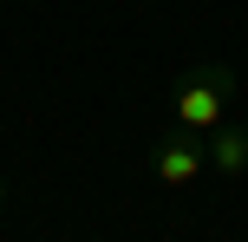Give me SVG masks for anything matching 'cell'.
Here are the masks:
<instances>
[{"label": "cell", "instance_id": "3", "mask_svg": "<svg viewBox=\"0 0 248 242\" xmlns=\"http://www.w3.org/2000/svg\"><path fill=\"white\" fill-rule=\"evenodd\" d=\"M202 144H209V170H216V177H229V183L248 177V125L229 118V125H216Z\"/></svg>", "mask_w": 248, "mask_h": 242}, {"label": "cell", "instance_id": "2", "mask_svg": "<svg viewBox=\"0 0 248 242\" xmlns=\"http://www.w3.org/2000/svg\"><path fill=\"white\" fill-rule=\"evenodd\" d=\"M202 170H209V144H202L196 131H183V125H163L157 144H150V177H157L163 190H189Z\"/></svg>", "mask_w": 248, "mask_h": 242}, {"label": "cell", "instance_id": "4", "mask_svg": "<svg viewBox=\"0 0 248 242\" xmlns=\"http://www.w3.org/2000/svg\"><path fill=\"white\" fill-rule=\"evenodd\" d=\"M0 203H7V177H0Z\"/></svg>", "mask_w": 248, "mask_h": 242}, {"label": "cell", "instance_id": "1", "mask_svg": "<svg viewBox=\"0 0 248 242\" xmlns=\"http://www.w3.org/2000/svg\"><path fill=\"white\" fill-rule=\"evenodd\" d=\"M235 118V72H229L222 59H209V65H196V72L176 85V98H170V125H183V131H196V138H209L216 125H229Z\"/></svg>", "mask_w": 248, "mask_h": 242}]
</instances>
